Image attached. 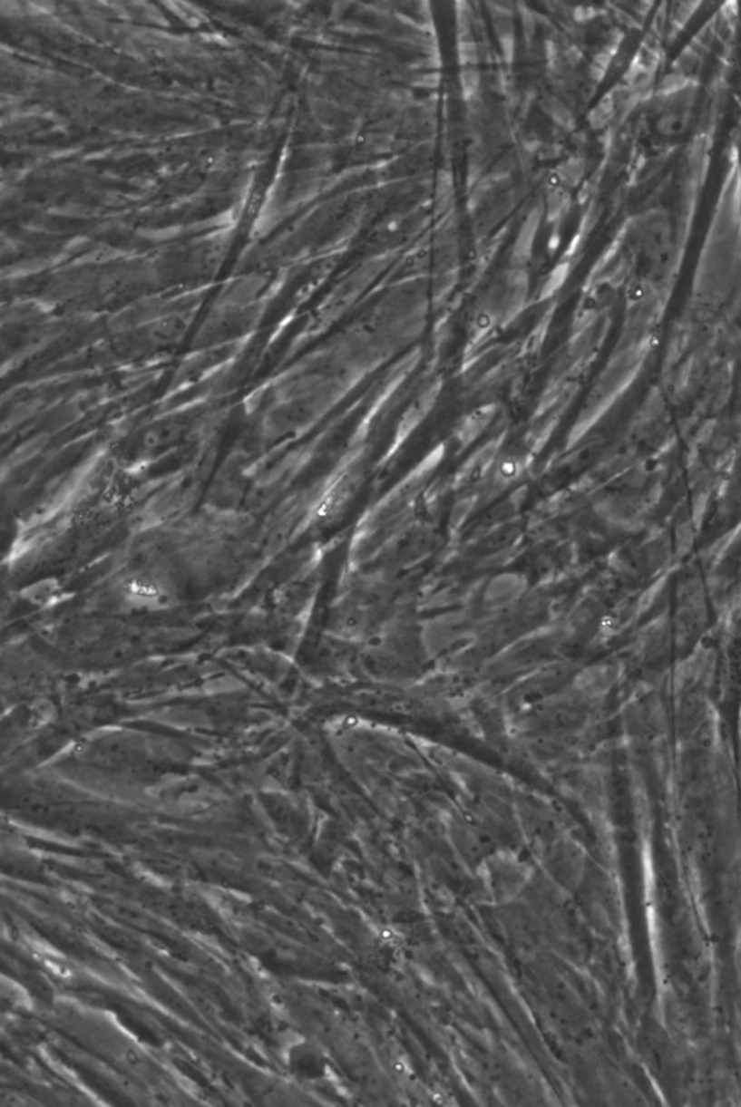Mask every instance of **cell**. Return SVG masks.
I'll use <instances>...</instances> for the list:
<instances>
[{
	"mask_svg": "<svg viewBox=\"0 0 741 1107\" xmlns=\"http://www.w3.org/2000/svg\"><path fill=\"white\" fill-rule=\"evenodd\" d=\"M526 869L517 864L505 863L504 866L487 868V880L490 882L491 892L495 896H512L526 883Z\"/></svg>",
	"mask_w": 741,
	"mask_h": 1107,
	"instance_id": "cell-1",
	"label": "cell"
}]
</instances>
